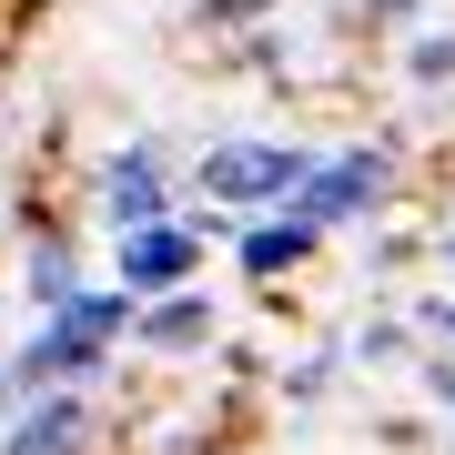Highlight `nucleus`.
<instances>
[{"label": "nucleus", "mask_w": 455, "mask_h": 455, "mask_svg": "<svg viewBox=\"0 0 455 455\" xmlns=\"http://www.w3.org/2000/svg\"><path fill=\"white\" fill-rule=\"evenodd\" d=\"M223 233H233V212H223V203L182 193L172 212H152V223H122V233H112V283H132V293L193 283V274H203V253H223Z\"/></svg>", "instance_id": "nucleus-1"}, {"label": "nucleus", "mask_w": 455, "mask_h": 455, "mask_svg": "<svg viewBox=\"0 0 455 455\" xmlns=\"http://www.w3.org/2000/svg\"><path fill=\"white\" fill-rule=\"evenodd\" d=\"M304 172H314V142L243 132V142H212L203 163H193V193H203V203H223V212H263V203H283Z\"/></svg>", "instance_id": "nucleus-2"}, {"label": "nucleus", "mask_w": 455, "mask_h": 455, "mask_svg": "<svg viewBox=\"0 0 455 455\" xmlns=\"http://www.w3.org/2000/svg\"><path fill=\"white\" fill-rule=\"evenodd\" d=\"M385 193H395V142H344V152H314V172L293 182L283 203L304 212L314 233H344L355 212H374Z\"/></svg>", "instance_id": "nucleus-3"}, {"label": "nucleus", "mask_w": 455, "mask_h": 455, "mask_svg": "<svg viewBox=\"0 0 455 455\" xmlns=\"http://www.w3.org/2000/svg\"><path fill=\"white\" fill-rule=\"evenodd\" d=\"M101 374H112V355H92V344H71L51 314H31V334L0 344V415L51 395V385H101Z\"/></svg>", "instance_id": "nucleus-4"}, {"label": "nucleus", "mask_w": 455, "mask_h": 455, "mask_svg": "<svg viewBox=\"0 0 455 455\" xmlns=\"http://www.w3.org/2000/svg\"><path fill=\"white\" fill-rule=\"evenodd\" d=\"M182 203V152L172 142H122L112 163H101V233L122 223H152V212Z\"/></svg>", "instance_id": "nucleus-5"}, {"label": "nucleus", "mask_w": 455, "mask_h": 455, "mask_svg": "<svg viewBox=\"0 0 455 455\" xmlns=\"http://www.w3.org/2000/svg\"><path fill=\"white\" fill-rule=\"evenodd\" d=\"M92 395L101 385H51V395H31V405H11L0 415V455H92V435H101Z\"/></svg>", "instance_id": "nucleus-6"}, {"label": "nucleus", "mask_w": 455, "mask_h": 455, "mask_svg": "<svg viewBox=\"0 0 455 455\" xmlns=\"http://www.w3.org/2000/svg\"><path fill=\"white\" fill-rule=\"evenodd\" d=\"M223 253L243 263V283H283V274H304V263L324 253V233H314L293 203H263V212H233Z\"/></svg>", "instance_id": "nucleus-7"}, {"label": "nucleus", "mask_w": 455, "mask_h": 455, "mask_svg": "<svg viewBox=\"0 0 455 455\" xmlns=\"http://www.w3.org/2000/svg\"><path fill=\"white\" fill-rule=\"evenodd\" d=\"M212 334H223V304L203 293V274L132 304V344H142V355H182V364H193V355H212Z\"/></svg>", "instance_id": "nucleus-8"}, {"label": "nucleus", "mask_w": 455, "mask_h": 455, "mask_svg": "<svg viewBox=\"0 0 455 455\" xmlns=\"http://www.w3.org/2000/svg\"><path fill=\"white\" fill-rule=\"evenodd\" d=\"M132 304H142L132 283H82L51 324H61L71 344H92V355H122V344H132Z\"/></svg>", "instance_id": "nucleus-9"}, {"label": "nucleus", "mask_w": 455, "mask_h": 455, "mask_svg": "<svg viewBox=\"0 0 455 455\" xmlns=\"http://www.w3.org/2000/svg\"><path fill=\"white\" fill-rule=\"evenodd\" d=\"M82 283L92 274H82V243H71V233H41V243L20 253V304H31V314H61Z\"/></svg>", "instance_id": "nucleus-10"}, {"label": "nucleus", "mask_w": 455, "mask_h": 455, "mask_svg": "<svg viewBox=\"0 0 455 455\" xmlns=\"http://www.w3.org/2000/svg\"><path fill=\"white\" fill-rule=\"evenodd\" d=\"M344 374H355V364H344V334H324L314 355H293V364L274 374V395H283V405H324V395L344 385Z\"/></svg>", "instance_id": "nucleus-11"}, {"label": "nucleus", "mask_w": 455, "mask_h": 455, "mask_svg": "<svg viewBox=\"0 0 455 455\" xmlns=\"http://www.w3.org/2000/svg\"><path fill=\"white\" fill-rule=\"evenodd\" d=\"M344 364H364V374H405L415 364V324L405 314H374V324L344 334Z\"/></svg>", "instance_id": "nucleus-12"}, {"label": "nucleus", "mask_w": 455, "mask_h": 455, "mask_svg": "<svg viewBox=\"0 0 455 455\" xmlns=\"http://www.w3.org/2000/svg\"><path fill=\"white\" fill-rule=\"evenodd\" d=\"M405 82L415 92H455V31L415 20V31H405Z\"/></svg>", "instance_id": "nucleus-13"}, {"label": "nucleus", "mask_w": 455, "mask_h": 455, "mask_svg": "<svg viewBox=\"0 0 455 455\" xmlns=\"http://www.w3.org/2000/svg\"><path fill=\"white\" fill-rule=\"evenodd\" d=\"M415 395H425V415H455V344H415Z\"/></svg>", "instance_id": "nucleus-14"}, {"label": "nucleus", "mask_w": 455, "mask_h": 455, "mask_svg": "<svg viewBox=\"0 0 455 455\" xmlns=\"http://www.w3.org/2000/svg\"><path fill=\"white\" fill-rule=\"evenodd\" d=\"M405 324H415V344H455V283L415 293V304H405Z\"/></svg>", "instance_id": "nucleus-15"}, {"label": "nucleus", "mask_w": 455, "mask_h": 455, "mask_svg": "<svg viewBox=\"0 0 455 455\" xmlns=\"http://www.w3.org/2000/svg\"><path fill=\"white\" fill-rule=\"evenodd\" d=\"M283 0H193V20L203 31H253V20H274Z\"/></svg>", "instance_id": "nucleus-16"}, {"label": "nucleus", "mask_w": 455, "mask_h": 455, "mask_svg": "<svg viewBox=\"0 0 455 455\" xmlns=\"http://www.w3.org/2000/svg\"><path fill=\"white\" fill-rule=\"evenodd\" d=\"M435 274H445V283H455V223H445V233H435Z\"/></svg>", "instance_id": "nucleus-17"}, {"label": "nucleus", "mask_w": 455, "mask_h": 455, "mask_svg": "<svg viewBox=\"0 0 455 455\" xmlns=\"http://www.w3.org/2000/svg\"><path fill=\"white\" fill-rule=\"evenodd\" d=\"M445 455H455V415H445Z\"/></svg>", "instance_id": "nucleus-18"}, {"label": "nucleus", "mask_w": 455, "mask_h": 455, "mask_svg": "<svg viewBox=\"0 0 455 455\" xmlns=\"http://www.w3.org/2000/svg\"><path fill=\"white\" fill-rule=\"evenodd\" d=\"M0 314H11V304H0Z\"/></svg>", "instance_id": "nucleus-19"}]
</instances>
